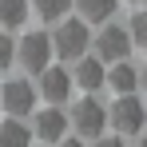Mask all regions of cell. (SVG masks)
<instances>
[{"label":"cell","instance_id":"3","mask_svg":"<svg viewBox=\"0 0 147 147\" xmlns=\"http://www.w3.org/2000/svg\"><path fill=\"white\" fill-rule=\"evenodd\" d=\"M107 119H111V127H115L119 135H143V123H147L143 99L135 96V92L119 96V99H115V107L107 111Z\"/></svg>","mask_w":147,"mask_h":147},{"label":"cell","instance_id":"2","mask_svg":"<svg viewBox=\"0 0 147 147\" xmlns=\"http://www.w3.org/2000/svg\"><path fill=\"white\" fill-rule=\"evenodd\" d=\"M68 123L76 127V135H80V139H99V135H103V127H107V107L88 92V96L76 103V111H72V119H68Z\"/></svg>","mask_w":147,"mask_h":147},{"label":"cell","instance_id":"13","mask_svg":"<svg viewBox=\"0 0 147 147\" xmlns=\"http://www.w3.org/2000/svg\"><path fill=\"white\" fill-rule=\"evenodd\" d=\"M28 20V0H0V28L12 32Z\"/></svg>","mask_w":147,"mask_h":147},{"label":"cell","instance_id":"9","mask_svg":"<svg viewBox=\"0 0 147 147\" xmlns=\"http://www.w3.org/2000/svg\"><path fill=\"white\" fill-rule=\"evenodd\" d=\"M32 135L44 139V143H60V139L68 135V115H64L60 107H44V111H36V127H32Z\"/></svg>","mask_w":147,"mask_h":147},{"label":"cell","instance_id":"6","mask_svg":"<svg viewBox=\"0 0 147 147\" xmlns=\"http://www.w3.org/2000/svg\"><path fill=\"white\" fill-rule=\"evenodd\" d=\"M36 92L48 99L52 107H60L64 99L72 96V72H68V68H60V64H48V68L40 72V84H36Z\"/></svg>","mask_w":147,"mask_h":147},{"label":"cell","instance_id":"18","mask_svg":"<svg viewBox=\"0 0 147 147\" xmlns=\"http://www.w3.org/2000/svg\"><path fill=\"white\" fill-rule=\"evenodd\" d=\"M96 147H127V143H123V139H103V135H99V143Z\"/></svg>","mask_w":147,"mask_h":147},{"label":"cell","instance_id":"17","mask_svg":"<svg viewBox=\"0 0 147 147\" xmlns=\"http://www.w3.org/2000/svg\"><path fill=\"white\" fill-rule=\"evenodd\" d=\"M56 147H84V139H80V135H76V139H68V135H64V139H60Z\"/></svg>","mask_w":147,"mask_h":147},{"label":"cell","instance_id":"20","mask_svg":"<svg viewBox=\"0 0 147 147\" xmlns=\"http://www.w3.org/2000/svg\"><path fill=\"white\" fill-rule=\"evenodd\" d=\"M135 4H147V0H135Z\"/></svg>","mask_w":147,"mask_h":147},{"label":"cell","instance_id":"15","mask_svg":"<svg viewBox=\"0 0 147 147\" xmlns=\"http://www.w3.org/2000/svg\"><path fill=\"white\" fill-rule=\"evenodd\" d=\"M127 36H131V44L147 48V8H139V12L131 16V28H127Z\"/></svg>","mask_w":147,"mask_h":147},{"label":"cell","instance_id":"5","mask_svg":"<svg viewBox=\"0 0 147 147\" xmlns=\"http://www.w3.org/2000/svg\"><path fill=\"white\" fill-rule=\"evenodd\" d=\"M0 107L12 115V119H24L36 111V88L28 84V80H8L4 88H0Z\"/></svg>","mask_w":147,"mask_h":147},{"label":"cell","instance_id":"12","mask_svg":"<svg viewBox=\"0 0 147 147\" xmlns=\"http://www.w3.org/2000/svg\"><path fill=\"white\" fill-rule=\"evenodd\" d=\"M72 4L80 8V16H84V20H92V24L111 20V12L119 8V0H72Z\"/></svg>","mask_w":147,"mask_h":147},{"label":"cell","instance_id":"8","mask_svg":"<svg viewBox=\"0 0 147 147\" xmlns=\"http://www.w3.org/2000/svg\"><path fill=\"white\" fill-rule=\"evenodd\" d=\"M103 80H107V68H103V60L99 56H80L72 68V88H84V92H99L103 88Z\"/></svg>","mask_w":147,"mask_h":147},{"label":"cell","instance_id":"4","mask_svg":"<svg viewBox=\"0 0 147 147\" xmlns=\"http://www.w3.org/2000/svg\"><path fill=\"white\" fill-rule=\"evenodd\" d=\"M16 60H20V68H24V72L40 76V72L52 64V36H48V32H28V36H20Z\"/></svg>","mask_w":147,"mask_h":147},{"label":"cell","instance_id":"16","mask_svg":"<svg viewBox=\"0 0 147 147\" xmlns=\"http://www.w3.org/2000/svg\"><path fill=\"white\" fill-rule=\"evenodd\" d=\"M16 60V44H12V36L0 28V72H8V64Z\"/></svg>","mask_w":147,"mask_h":147},{"label":"cell","instance_id":"21","mask_svg":"<svg viewBox=\"0 0 147 147\" xmlns=\"http://www.w3.org/2000/svg\"><path fill=\"white\" fill-rule=\"evenodd\" d=\"M139 147H147V139H143V143H139Z\"/></svg>","mask_w":147,"mask_h":147},{"label":"cell","instance_id":"19","mask_svg":"<svg viewBox=\"0 0 147 147\" xmlns=\"http://www.w3.org/2000/svg\"><path fill=\"white\" fill-rule=\"evenodd\" d=\"M139 80H143V92H147V64H143V76H139Z\"/></svg>","mask_w":147,"mask_h":147},{"label":"cell","instance_id":"11","mask_svg":"<svg viewBox=\"0 0 147 147\" xmlns=\"http://www.w3.org/2000/svg\"><path fill=\"white\" fill-rule=\"evenodd\" d=\"M0 147H32V131H28L20 119H8L0 123Z\"/></svg>","mask_w":147,"mask_h":147},{"label":"cell","instance_id":"10","mask_svg":"<svg viewBox=\"0 0 147 147\" xmlns=\"http://www.w3.org/2000/svg\"><path fill=\"white\" fill-rule=\"evenodd\" d=\"M103 84H111L119 96H127V92H135V88H139V72H135L127 60H115V64L107 68V80H103Z\"/></svg>","mask_w":147,"mask_h":147},{"label":"cell","instance_id":"14","mask_svg":"<svg viewBox=\"0 0 147 147\" xmlns=\"http://www.w3.org/2000/svg\"><path fill=\"white\" fill-rule=\"evenodd\" d=\"M32 8H36L44 20H64L68 8H72V0H32Z\"/></svg>","mask_w":147,"mask_h":147},{"label":"cell","instance_id":"1","mask_svg":"<svg viewBox=\"0 0 147 147\" xmlns=\"http://www.w3.org/2000/svg\"><path fill=\"white\" fill-rule=\"evenodd\" d=\"M88 44H92V36H88V24H80V20H64L52 32V56H60V60L76 64L88 52Z\"/></svg>","mask_w":147,"mask_h":147},{"label":"cell","instance_id":"7","mask_svg":"<svg viewBox=\"0 0 147 147\" xmlns=\"http://www.w3.org/2000/svg\"><path fill=\"white\" fill-rule=\"evenodd\" d=\"M92 44H96V56L103 60V64H115V60H127V52H131V36H127V28L107 24Z\"/></svg>","mask_w":147,"mask_h":147}]
</instances>
